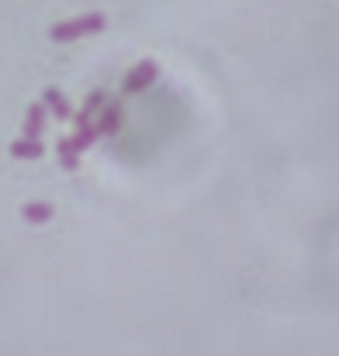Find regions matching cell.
Here are the masks:
<instances>
[{
    "label": "cell",
    "mask_w": 339,
    "mask_h": 356,
    "mask_svg": "<svg viewBox=\"0 0 339 356\" xmlns=\"http://www.w3.org/2000/svg\"><path fill=\"white\" fill-rule=\"evenodd\" d=\"M42 104H45V111L49 115H56L59 121H66V118H73V108H70V101L56 90V87H45V94H42Z\"/></svg>",
    "instance_id": "3957f363"
},
{
    "label": "cell",
    "mask_w": 339,
    "mask_h": 356,
    "mask_svg": "<svg viewBox=\"0 0 339 356\" xmlns=\"http://www.w3.org/2000/svg\"><path fill=\"white\" fill-rule=\"evenodd\" d=\"M52 215H56V208L49 201H31V204L21 208V218L31 222V225H45V222H52Z\"/></svg>",
    "instance_id": "8992f818"
},
{
    "label": "cell",
    "mask_w": 339,
    "mask_h": 356,
    "mask_svg": "<svg viewBox=\"0 0 339 356\" xmlns=\"http://www.w3.org/2000/svg\"><path fill=\"white\" fill-rule=\"evenodd\" d=\"M104 24H108V17L94 10V14H84V17H73V21L56 24L49 31V38L63 45V42H73V38H84V35H97V31H104Z\"/></svg>",
    "instance_id": "6da1fadb"
},
{
    "label": "cell",
    "mask_w": 339,
    "mask_h": 356,
    "mask_svg": "<svg viewBox=\"0 0 339 356\" xmlns=\"http://www.w3.org/2000/svg\"><path fill=\"white\" fill-rule=\"evenodd\" d=\"M97 135H101V131H97V124H94V121H87V124H77L73 142H77V149L84 152V149H90V145L97 142Z\"/></svg>",
    "instance_id": "9c48e42d"
},
{
    "label": "cell",
    "mask_w": 339,
    "mask_h": 356,
    "mask_svg": "<svg viewBox=\"0 0 339 356\" xmlns=\"http://www.w3.org/2000/svg\"><path fill=\"white\" fill-rule=\"evenodd\" d=\"M156 76H159V66H156L152 59L139 63V66L128 70V76H125V94H142V90H149V87L156 83Z\"/></svg>",
    "instance_id": "7a4b0ae2"
},
{
    "label": "cell",
    "mask_w": 339,
    "mask_h": 356,
    "mask_svg": "<svg viewBox=\"0 0 339 356\" xmlns=\"http://www.w3.org/2000/svg\"><path fill=\"white\" fill-rule=\"evenodd\" d=\"M118 128H121V104L104 101V104H101V121H97V131H101V135H114Z\"/></svg>",
    "instance_id": "52a82bcc"
},
{
    "label": "cell",
    "mask_w": 339,
    "mask_h": 356,
    "mask_svg": "<svg viewBox=\"0 0 339 356\" xmlns=\"http://www.w3.org/2000/svg\"><path fill=\"white\" fill-rule=\"evenodd\" d=\"M56 152H59V159H63L66 170H77V166H80V149H77L73 135H70V138H59V142H56Z\"/></svg>",
    "instance_id": "ba28073f"
},
{
    "label": "cell",
    "mask_w": 339,
    "mask_h": 356,
    "mask_svg": "<svg viewBox=\"0 0 339 356\" xmlns=\"http://www.w3.org/2000/svg\"><path fill=\"white\" fill-rule=\"evenodd\" d=\"M10 156L14 159H42L45 156V145H42V138H17V142H10Z\"/></svg>",
    "instance_id": "277c9868"
},
{
    "label": "cell",
    "mask_w": 339,
    "mask_h": 356,
    "mask_svg": "<svg viewBox=\"0 0 339 356\" xmlns=\"http://www.w3.org/2000/svg\"><path fill=\"white\" fill-rule=\"evenodd\" d=\"M45 118H49L45 104H42V101H38V104H31V108H28V115H24V135H28V138H42V131H45Z\"/></svg>",
    "instance_id": "5b68a950"
}]
</instances>
